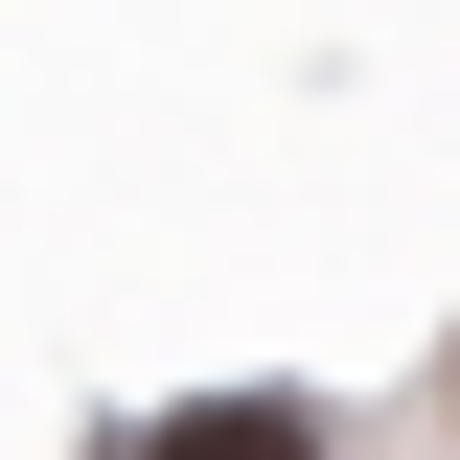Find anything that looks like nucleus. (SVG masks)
Returning <instances> with one entry per match:
<instances>
[{
    "mask_svg": "<svg viewBox=\"0 0 460 460\" xmlns=\"http://www.w3.org/2000/svg\"><path fill=\"white\" fill-rule=\"evenodd\" d=\"M115 460H345V438H323L299 392H184V414H138Z\"/></svg>",
    "mask_w": 460,
    "mask_h": 460,
    "instance_id": "nucleus-1",
    "label": "nucleus"
}]
</instances>
